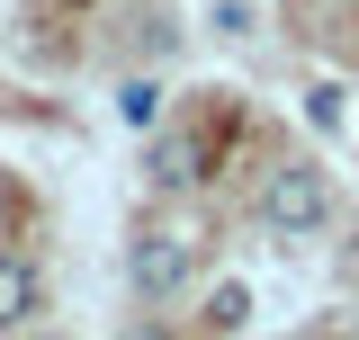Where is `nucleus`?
Instances as JSON below:
<instances>
[{"instance_id":"nucleus-6","label":"nucleus","mask_w":359,"mask_h":340,"mask_svg":"<svg viewBox=\"0 0 359 340\" xmlns=\"http://www.w3.org/2000/svg\"><path fill=\"white\" fill-rule=\"evenodd\" d=\"M243 313H252V287H243V278H233V287H216V296H207V323H216V332H233Z\"/></svg>"},{"instance_id":"nucleus-2","label":"nucleus","mask_w":359,"mask_h":340,"mask_svg":"<svg viewBox=\"0 0 359 340\" xmlns=\"http://www.w3.org/2000/svg\"><path fill=\"white\" fill-rule=\"evenodd\" d=\"M126 269H135V287H144V296H180V287H189V269H198V251H189L180 233H144Z\"/></svg>"},{"instance_id":"nucleus-1","label":"nucleus","mask_w":359,"mask_h":340,"mask_svg":"<svg viewBox=\"0 0 359 340\" xmlns=\"http://www.w3.org/2000/svg\"><path fill=\"white\" fill-rule=\"evenodd\" d=\"M261 215L278 224V233H314V224L332 215V188H323V170H306V162L269 170V188H261Z\"/></svg>"},{"instance_id":"nucleus-7","label":"nucleus","mask_w":359,"mask_h":340,"mask_svg":"<svg viewBox=\"0 0 359 340\" xmlns=\"http://www.w3.org/2000/svg\"><path fill=\"white\" fill-rule=\"evenodd\" d=\"M297 340H332V332H297Z\"/></svg>"},{"instance_id":"nucleus-4","label":"nucleus","mask_w":359,"mask_h":340,"mask_svg":"<svg viewBox=\"0 0 359 340\" xmlns=\"http://www.w3.org/2000/svg\"><path fill=\"white\" fill-rule=\"evenodd\" d=\"M153 179H162V188H198V143H189V134H162V153H153Z\"/></svg>"},{"instance_id":"nucleus-5","label":"nucleus","mask_w":359,"mask_h":340,"mask_svg":"<svg viewBox=\"0 0 359 340\" xmlns=\"http://www.w3.org/2000/svg\"><path fill=\"white\" fill-rule=\"evenodd\" d=\"M117 117H126V126H153V117H162V90H153V81H126V90H117Z\"/></svg>"},{"instance_id":"nucleus-3","label":"nucleus","mask_w":359,"mask_h":340,"mask_svg":"<svg viewBox=\"0 0 359 340\" xmlns=\"http://www.w3.org/2000/svg\"><path fill=\"white\" fill-rule=\"evenodd\" d=\"M45 304V278H36V260H0V323H27Z\"/></svg>"}]
</instances>
